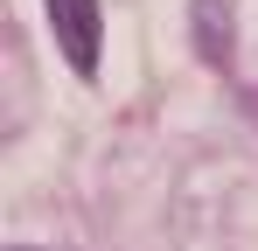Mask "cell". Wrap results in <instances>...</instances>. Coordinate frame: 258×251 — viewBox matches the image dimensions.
I'll return each instance as SVG.
<instances>
[{"instance_id": "1", "label": "cell", "mask_w": 258, "mask_h": 251, "mask_svg": "<svg viewBox=\"0 0 258 251\" xmlns=\"http://www.w3.org/2000/svg\"><path fill=\"white\" fill-rule=\"evenodd\" d=\"M49 28H56V49L70 56V70L91 77V70H98V42H105L98 0H49Z\"/></svg>"}, {"instance_id": "2", "label": "cell", "mask_w": 258, "mask_h": 251, "mask_svg": "<svg viewBox=\"0 0 258 251\" xmlns=\"http://www.w3.org/2000/svg\"><path fill=\"white\" fill-rule=\"evenodd\" d=\"M14 251H28V244H14Z\"/></svg>"}]
</instances>
